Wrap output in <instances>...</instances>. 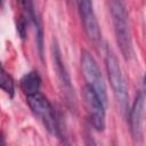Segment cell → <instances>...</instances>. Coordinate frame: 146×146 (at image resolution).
<instances>
[{
    "label": "cell",
    "instance_id": "obj_1",
    "mask_svg": "<svg viewBox=\"0 0 146 146\" xmlns=\"http://www.w3.org/2000/svg\"><path fill=\"white\" fill-rule=\"evenodd\" d=\"M110 10L114 25L116 42L123 57L125 59H130L133 55V49L125 0H110Z\"/></svg>",
    "mask_w": 146,
    "mask_h": 146
},
{
    "label": "cell",
    "instance_id": "obj_2",
    "mask_svg": "<svg viewBox=\"0 0 146 146\" xmlns=\"http://www.w3.org/2000/svg\"><path fill=\"white\" fill-rule=\"evenodd\" d=\"M105 65L106 71L108 75V80L113 90V95L115 97V100L120 107L121 113L124 115L129 112V96H128V89L127 84L121 71V67L119 65L117 57L113 52V50L107 47L106 48V56H105Z\"/></svg>",
    "mask_w": 146,
    "mask_h": 146
},
{
    "label": "cell",
    "instance_id": "obj_3",
    "mask_svg": "<svg viewBox=\"0 0 146 146\" xmlns=\"http://www.w3.org/2000/svg\"><path fill=\"white\" fill-rule=\"evenodd\" d=\"M26 102L32 110V112L35 114V116L42 122L44 128L54 136L59 137V128H58V122L56 117V113L54 107L51 106L50 102L48 98L41 94L40 91L27 95L26 96Z\"/></svg>",
    "mask_w": 146,
    "mask_h": 146
},
{
    "label": "cell",
    "instance_id": "obj_4",
    "mask_svg": "<svg viewBox=\"0 0 146 146\" xmlns=\"http://www.w3.org/2000/svg\"><path fill=\"white\" fill-rule=\"evenodd\" d=\"M81 67L83 72V76L87 81V84H89L98 95L100 100L104 103L106 106L107 104V91H106V86L102 75V72L94 59V57L87 51L82 50L81 51Z\"/></svg>",
    "mask_w": 146,
    "mask_h": 146
},
{
    "label": "cell",
    "instance_id": "obj_5",
    "mask_svg": "<svg viewBox=\"0 0 146 146\" xmlns=\"http://www.w3.org/2000/svg\"><path fill=\"white\" fill-rule=\"evenodd\" d=\"M83 102L87 108V113L92 127L97 131L105 129V105L96 94V91L89 86L84 84L82 88Z\"/></svg>",
    "mask_w": 146,
    "mask_h": 146
},
{
    "label": "cell",
    "instance_id": "obj_6",
    "mask_svg": "<svg viewBox=\"0 0 146 146\" xmlns=\"http://www.w3.org/2000/svg\"><path fill=\"white\" fill-rule=\"evenodd\" d=\"M76 5L86 34L94 42H99L102 39V33L94 10L92 0H76Z\"/></svg>",
    "mask_w": 146,
    "mask_h": 146
},
{
    "label": "cell",
    "instance_id": "obj_7",
    "mask_svg": "<svg viewBox=\"0 0 146 146\" xmlns=\"http://www.w3.org/2000/svg\"><path fill=\"white\" fill-rule=\"evenodd\" d=\"M51 57H52V63H54V70H55L56 75L58 78L60 88H62L63 92L65 94V97L67 98V102L74 103V100H75L74 99V89L72 87L71 79H70V75L67 73V70H66V67L63 63L60 50H59V47H58L56 40H52Z\"/></svg>",
    "mask_w": 146,
    "mask_h": 146
},
{
    "label": "cell",
    "instance_id": "obj_8",
    "mask_svg": "<svg viewBox=\"0 0 146 146\" xmlns=\"http://www.w3.org/2000/svg\"><path fill=\"white\" fill-rule=\"evenodd\" d=\"M144 110H145V97L144 91L139 90L131 110H129V123L132 138L136 143L143 141L144 136Z\"/></svg>",
    "mask_w": 146,
    "mask_h": 146
},
{
    "label": "cell",
    "instance_id": "obj_9",
    "mask_svg": "<svg viewBox=\"0 0 146 146\" xmlns=\"http://www.w3.org/2000/svg\"><path fill=\"white\" fill-rule=\"evenodd\" d=\"M19 86H21V89L23 90V92L25 94V96L35 94V92L40 91L41 78L36 71H31V72L26 73L21 79Z\"/></svg>",
    "mask_w": 146,
    "mask_h": 146
},
{
    "label": "cell",
    "instance_id": "obj_10",
    "mask_svg": "<svg viewBox=\"0 0 146 146\" xmlns=\"http://www.w3.org/2000/svg\"><path fill=\"white\" fill-rule=\"evenodd\" d=\"M0 89L3 90L7 95H9L10 97L14 96V91H15V86H14V81L11 79V76L6 72V70L3 68L1 62H0Z\"/></svg>",
    "mask_w": 146,
    "mask_h": 146
},
{
    "label": "cell",
    "instance_id": "obj_11",
    "mask_svg": "<svg viewBox=\"0 0 146 146\" xmlns=\"http://www.w3.org/2000/svg\"><path fill=\"white\" fill-rule=\"evenodd\" d=\"M27 18L24 16V15H21L19 17H17V23H16V26H17V33L19 35V38L22 40H24L26 38V27H27Z\"/></svg>",
    "mask_w": 146,
    "mask_h": 146
},
{
    "label": "cell",
    "instance_id": "obj_12",
    "mask_svg": "<svg viewBox=\"0 0 146 146\" xmlns=\"http://www.w3.org/2000/svg\"><path fill=\"white\" fill-rule=\"evenodd\" d=\"M5 6V0H0V9H3Z\"/></svg>",
    "mask_w": 146,
    "mask_h": 146
}]
</instances>
